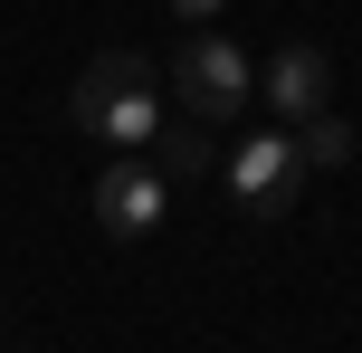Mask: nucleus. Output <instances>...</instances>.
Here are the masks:
<instances>
[{
    "instance_id": "nucleus-1",
    "label": "nucleus",
    "mask_w": 362,
    "mask_h": 353,
    "mask_svg": "<svg viewBox=\"0 0 362 353\" xmlns=\"http://www.w3.org/2000/svg\"><path fill=\"white\" fill-rule=\"evenodd\" d=\"M67 125L86 134V144H105V153H153V134L172 125V115H163V76H153V57H134V48L86 57V67H76V86H67Z\"/></svg>"
},
{
    "instance_id": "nucleus-4",
    "label": "nucleus",
    "mask_w": 362,
    "mask_h": 353,
    "mask_svg": "<svg viewBox=\"0 0 362 353\" xmlns=\"http://www.w3.org/2000/svg\"><path fill=\"white\" fill-rule=\"evenodd\" d=\"M86 201H95V229H105V239H153L163 210H172V172L153 163V153H115Z\"/></svg>"
},
{
    "instance_id": "nucleus-3",
    "label": "nucleus",
    "mask_w": 362,
    "mask_h": 353,
    "mask_svg": "<svg viewBox=\"0 0 362 353\" xmlns=\"http://www.w3.org/2000/svg\"><path fill=\"white\" fill-rule=\"evenodd\" d=\"M296 191H305V153H296L286 125H257L229 144V201L248 210V220H276V210H296Z\"/></svg>"
},
{
    "instance_id": "nucleus-5",
    "label": "nucleus",
    "mask_w": 362,
    "mask_h": 353,
    "mask_svg": "<svg viewBox=\"0 0 362 353\" xmlns=\"http://www.w3.org/2000/svg\"><path fill=\"white\" fill-rule=\"evenodd\" d=\"M257 96H267V115L305 125V115H325V105H334V57L315 48V38H286V48L267 57V76H257Z\"/></svg>"
},
{
    "instance_id": "nucleus-2",
    "label": "nucleus",
    "mask_w": 362,
    "mask_h": 353,
    "mask_svg": "<svg viewBox=\"0 0 362 353\" xmlns=\"http://www.w3.org/2000/svg\"><path fill=\"white\" fill-rule=\"evenodd\" d=\"M172 96H181L191 125H229V115H248L257 67H248V48L219 38V19H210V29H191V38L172 48Z\"/></svg>"
},
{
    "instance_id": "nucleus-7",
    "label": "nucleus",
    "mask_w": 362,
    "mask_h": 353,
    "mask_svg": "<svg viewBox=\"0 0 362 353\" xmlns=\"http://www.w3.org/2000/svg\"><path fill=\"white\" fill-rule=\"evenodd\" d=\"M153 144H163V172H200V163H210V144H200V125H163Z\"/></svg>"
},
{
    "instance_id": "nucleus-6",
    "label": "nucleus",
    "mask_w": 362,
    "mask_h": 353,
    "mask_svg": "<svg viewBox=\"0 0 362 353\" xmlns=\"http://www.w3.org/2000/svg\"><path fill=\"white\" fill-rule=\"evenodd\" d=\"M286 134H296V153H305V172H344V163H353V125H344L334 105L305 115V125H286Z\"/></svg>"
},
{
    "instance_id": "nucleus-8",
    "label": "nucleus",
    "mask_w": 362,
    "mask_h": 353,
    "mask_svg": "<svg viewBox=\"0 0 362 353\" xmlns=\"http://www.w3.org/2000/svg\"><path fill=\"white\" fill-rule=\"evenodd\" d=\"M219 10H229V0H172V19H181V29H210Z\"/></svg>"
}]
</instances>
